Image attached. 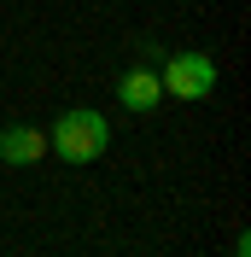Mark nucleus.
I'll return each mask as SVG.
<instances>
[{
  "label": "nucleus",
  "mask_w": 251,
  "mask_h": 257,
  "mask_svg": "<svg viewBox=\"0 0 251 257\" xmlns=\"http://www.w3.org/2000/svg\"><path fill=\"white\" fill-rule=\"evenodd\" d=\"M117 99H123L129 111H158V99H164V82H158L152 64H135L117 76Z\"/></svg>",
  "instance_id": "nucleus-4"
},
{
  "label": "nucleus",
  "mask_w": 251,
  "mask_h": 257,
  "mask_svg": "<svg viewBox=\"0 0 251 257\" xmlns=\"http://www.w3.org/2000/svg\"><path fill=\"white\" fill-rule=\"evenodd\" d=\"M35 158H47V135L35 123H12V128H0V164H12V170H24V164Z\"/></svg>",
  "instance_id": "nucleus-3"
},
{
  "label": "nucleus",
  "mask_w": 251,
  "mask_h": 257,
  "mask_svg": "<svg viewBox=\"0 0 251 257\" xmlns=\"http://www.w3.org/2000/svg\"><path fill=\"white\" fill-rule=\"evenodd\" d=\"M105 146H111V123L99 111H88V105L64 111L59 123H53V135H47V152H59L64 164H94Z\"/></svg>",
  "instance_id": "nucleus-1"
},
{
  "label": "nucleus",
  "mask_w": 251,
  "mask_h": 257,
  "mask_svg": "<svg viewBox=\"0 0 251 257\" xmlns=\"http://www.w3.org/2000/svg\"><path fill=\"white\" fill-rule=\"evenodd\" d=\"M158 82H164V94L170 99H210L216 94V59L210 53H170L164 59V70H158Z\"/></svg>",
  "instance_id": "nucleus-2"
}]
</instances>
